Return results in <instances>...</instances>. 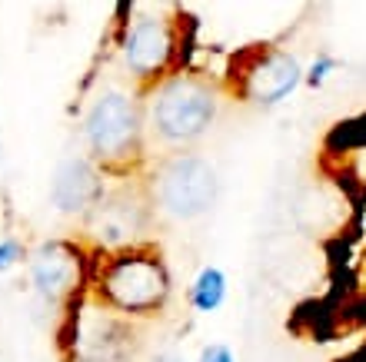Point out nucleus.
<instances>
[{
	"label": "nucleus",
	"mask_w": 366,
	"mask_h": 362,
	"mask_svg": "<svg viewBox=\"0 0 366 362\" xmlns=\"http://www.w3.org/2000/svg\"><path fill=\"white\" fill-rule=\"evenodd\" d=\"M100 289L124 313H150L170 293V276L157 256L124 253V256L107 263L104 276H100Z\"/></svg>",
	"instance_id": "nucleus-1"
},
{
	"label": "nucleus",
	"mask_w": 366,
	"mask_h": 362,
	"mask_svg": "<svg viewBox=\"0 0 366 362\" xmlns=\"http://www.w3.org/2000/svg\"><path fill=\"white\" fill-rule=\"evenodd\" d=\"M154 196L160 210L174 219H193L217 200V170L197 153H180L157 173Z\"/></svg>",
	"instance_id": "nucleus-2"
},
{
	"label": "nucleus",
	"mask_w": 366,
	"mask_h": 362,
	"mask_svg": "<svg viewBox=\"0 0 366 362\" xmlns=\"http://www.w3.org/2000/svg\"><path fill=\"white\" fill-rule=\"evenodd\" d=\"M217 116V96L207 84L193 76H177L154 100V130L164 140H193L200 136Z\"/></svg>",
	"instance_id": "nucleus-3"
},
{
	"label": "nucleus",
	"mask_w": 366,
	"mask_h": 362,
	"mask_svg": "<svg viewBox=\"0 0 366 362\" xmlns=\"http://www.w3.org/2000/svg\"><path fill=\"white\" fill-rule=\"evenodd\" d=\"M137 106L127 94H104L94 104L87 116V140L97 156L104 160H120L137 146Z\"/></svg>",
	"instance_id": "nucleus-4"
},
{
	"label": "nucleus",
	"mask_w": 366,
	"mask_h": 362,
	"mask_svg": "<svg viewBox=\"0 0 366 362\" xmlns=\"http://www.w3.org/2000/svg\"><path fill=\"white\" fill-rule=\"evenodd\" d=\"M303 80L300 64L283 50H260L250 60V67L243 74V90L257 104H280L287 94L297 90V84Z\"/></svg>",
	"instance_id": "nucleus-5"
},
{
	"label": "nucleus",
	"mask_w": 366,
	"mask_h": 362,
	"mask_svg": "<svg viewBox=\"0 0 366 362\" xmlns=\"http://www.w3.org/2000/svg\"><path fill=\"white\" fill-rule=\"evenodd\" d=\"M174 54V34L167 27V20L140 17L134 27L127 30L124 40V60L137 76H150L164 70Z\"/></svg>",
	"instance_id": "nucleus-6"
},
{
	"label": "nucleus",
	"mask_w": 366,
	"mask_h": 362,
	"mask_svg": "<svg viewBox=\"0 0 366 362\" xmlns=\"http://www.w3.org/2000/svg\"><path fill=\"white\" fill-rule=\"evenodd\" d=\"M147 223V206L137 196L117 193V196H104L90 213V229L94 236L107 246H124L144 229Z\"/></svg>",
	"instance_id": "nucleus-7"
},
{
	"label": "nucleus",
	"mask_w": 366,
	"mask_h": 362,
	"mask_svg": "<svg viewBox=\"0 0 366 362\" xmlns=\"http://www.w3.org/2000/svg\"><path fill=\"white\" fill-rule=\"evenodd\" d=\"M30 279L40 296L60 299L77 286L80 279V256L67 243H44L30 259Z\"/></svg>",
	"instance_id": "nucleus-8"
},
{
	"label": "nucleus",
	"mask_w": 366,
	"mask_h": 362,
	"mask_svg": "<svg viewBox=\"0 0 366 362\" xmlns=\"http://www.w3.org/2000/svg\"><path fill=\"white\" fill-rule=\"evenodd\" d=\"M50 200L60 213H84L94 210L97 203L104 200V186L100 176L87 160H67L54 176L50 186Z\"/></svg>",
	"instance_id": "nucleus-9"
},
{
	"label": "nucleus",
	"mask_w": 366,
	"mask_h": 362,
	"mask_svg": "<svg viewBox=\"0 0 366 362\" xmlns=\"http://www.w3.org/2000/svg\"><path fill=\"white\" fill-rule=\"evenodd\" d=\"M77 356L84 362H127L134 356V343L117 319L90 316L77 329Z\"/></svg>",
	"instance_id": "nucleus-10"
},
{
	"label": "nucleus",
	"mask_w": 366,
	"mask_h": 362,
	"mask_svg": "<svg viewBox=\"0 0 366 362\" xmlns=\"http://www.w3.org/2000/svg\"><path fill=\"white\" fill-rule=\"evenodd\" d=\"M223 296H227V276H223L217 266H207L190 289L193 306H197L200 313H213V309L223 303Z\"/></svg>",
	"instance_id": "nucleus-11"
},
{
	"label": "nucleus",
	"mask_w": 366,
	"mask_h": 362,
	"mask_svg": "<svg viewBox=\"0 0 366 362\" xmlns=\"http://www.w3.org/2000/svg\"><path fill=\"white\" fill-rule=\"evenodd\" d=\"M20 259V243L17 239H0V273H7Z\"/></svg>",
	"instance_id": "nucleus-12"
},
{
	"label": "nucleus",
	"mask_w": 366,
	"mask_h": 362,
	"mask_svg": "<svg viewBox=\"0 0 366 362\" xmlns=\"http://www.w3.org/2000/svg\"><path fill=\"white\" fill-rule=\"evenodd\" d=\"M330 70H337V60L333 57H320L317 64H313V67H310V84L313 86H320V84H327V76H330Z\"/></svg>",
	"instance_id": "nucleus-13"
},
{
	"label": "nucleus",
	"mask_w": 366,
	"mask_h": 362,
	"mask_svg": "<svg viewBox=\"0 0 366 362\" xmlns=\"http://www.w3.org/2000/svg\"><path fill=\"white\" fill-rule=\"evenodd\" d=\"M200 362H233V353L227 346H207L200 353Z\"/></svg>",
	"instance_id": "nucleus-14"
},
{
	"label": "nucleus",
	"mask_w": 366,
	"mask_h": 362,
	"mask_svg": "<svg viewBox=\"0 0 366 362\" xmlns=\"http://www.w3.org/2000/svg\"><path fill=\"white\" fill-rule=\"evenodd\" d=\"M154 362H183V359H180V356H174V353H167V356H157Z\"/></svg>",
	"instance_id": "nucleus-15"
}]
</instances>
